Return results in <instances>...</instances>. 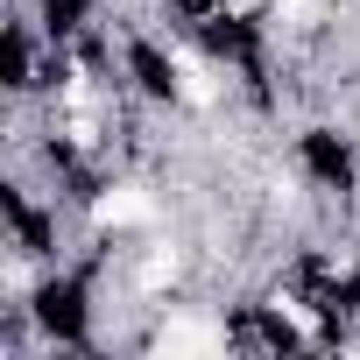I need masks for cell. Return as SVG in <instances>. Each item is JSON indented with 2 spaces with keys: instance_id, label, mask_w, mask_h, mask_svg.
Masks as SVG:
<instances>
[{
  "instance_id": "cell-1",
  "label": "cell",
  "mask_w": 360,
  "mask_h": 360,
  "mask_svg": "<svg viewBox=\"0 0 360 360\" xmlns=\"http://www.w3.org/2000/svg\"><path fill=\"white\" fill-rule=\"evenodd\" d=\"M85 240H120V233H155L162 226V191L155 176H106V184L85 191L78 205Z\"/></svg>"
},
{
  "instance_id": "cell-2",
  "label": "cell",
  "mask_w": 360,
  "mask_h": 360,
  "mask_svg": "<svg viewBox=\"0 0 360 360\" xmlns=\"http://www.w3.org/2000/svg\"><path fill=\"white\" fill-rule=\"evenodd\" d=\"M269 8H276V0H269Z\"/></svg>"
}]
</instances>
